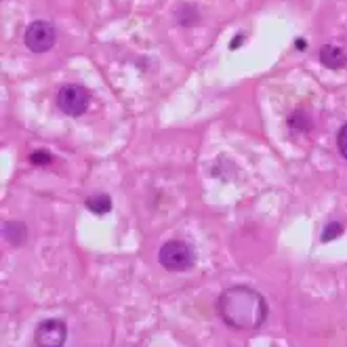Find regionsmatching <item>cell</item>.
<instances>
[{
  "label": "cell",
  "mask_w": 347,
  "mask_h": 347,
  "mask_svg": "<svg viewBox=\"0 0 347 347\" xmlns=\"http://www.w3.org/2000/svg\"><path fill=\"white\" fill-rule=\"evenodd\" d=\"M36 345L42 347H59L65 343V324L61 320H42L36 326V335H34Z\"/></svg>",
  "instance_id": "cell-5"
},
{
  "label": "cell",
  "mask_w": 347,
  "mask_h": 347,
  "mask_svg": "<svg viewBox=\"0 0 347 347\" xmlns=\"http://www.w3.org/2000/svg\"><path fill=\"white\" fill-rule=\"evenodd\" d=\"M297 48H305V40H297Z\"/></svg>",
  "instance_id": "cell-12"
},
{
  "label": "cell",
  "mask_w": 347,
  "mask_h": 347,
  "mask_svg": "<svg viewBox=\"0 0 347 347\" xmlns=\"http://www.w3.org/2000/svg\"><path fill=\"white\" fill-rule=\"evenodd\" d=\"M341 234H343V225H341V223H337V221H333V223H328L326 228H324V232H322V240H324V242H331V240L339 238Z\"/></svg>",
  "instance_id": "cell-9"
},
{
  "label": "cell",
  "mask_w": 347,
  "mask_h": 347,
  "mask_svg": "<svg viewBox=\"0 0 347 347\" xmlns=\"http://www.w3.org/2000/svg\"><path fill=\"white\" fill-rule=\"evenodd\" d=\"M26 44L34 53H44L55 44V28L48 21H34L26 30Z\"/></svg>",
  "instance_id": "cell-4"
},
{
  "label": "cell",
  "mask_w": 347,
  "mask_h": 347,
  "mask_svg": "<svg viewBox=\"0 0 347 347\" xmlns=\"http://www.w3.org/2000/svg\"><path fill=\"white\" fill-rule=\"evenodd\" d=\"M337 145H339V152H341V156L347 160V122L341 127V131H339V135H337Z\"/></svg>",
  "instance_id": "cell-10"
},
{
  "label": "cell",
  "mask_w": 347,
  "mask_h": 347,
  "mask_svg": "<svg viewBox=\"0 0 347 347\" xmlns=\"http://www.w3.org/2000/svg\"><path fill=\"white\" fill-rule=\"evenodd\" d=\"M219 316L234 331H257L267 318L263 294L251 286H230L219 297Z\"/></svg>",
  "instance_id": "cell-1"
},
{
  "label": "cell",
  "mask_w": 347,
  "mask_h": 347,
  "mask_svg": "<svg viewBox=\"0 0 347 347\" xmlns=\"http://www.w3.org/2000/svg\"><path fill=\"white\" fill-rule=\"evenodd\" d=\"M3 230H5V240L13 246H19L26 240V225L19 221H7L3 225Z\"/></svg>",
  "instance_id": "cell-7"
},
{
  "label": "cell",
  "mask_w": 347,
  "mask_h": 347,
  "mask_svg": "<svg viewBox=\"0 0 347 347\" xmlns=\"http://www.w3.org/2000/svg\"><path fill=\"white\" fill-rule=\"evenodd\" d=\"M57 106L67 116H80L89 108V91L80 84H63L57 91Z\"/></svg>",
  "instance_id": "cell-3"
},
{
  "label": "cell",
  "mask_w": 347,
  "mask_h": 347,
  "mask_svg": "<svg viewBox=\"0 0 347 347\" xmlns=\"http://www.w3.org/2000/svg\"><path fill=\"white\" fill-rule=\"evenodd\" d=\"M86 206H89L95 215H106L112 208V200L106 194H95V196H91L89 200H86Z\"/></svg>",
  "instance_id": "cell-8"
},
{
  "label": "cell",
  "mask_w": 347,
  "mask_h": 347,
  "mask_svg": "<svg viewBox=\"0 0 347 347\" xmlns=\"http://www.w3.org/2000/svg\"><path fill=\"white\" fill-rule=\"evenodd\" d=\"M30 160H32L34 164H48V162H51V156H48L46 152H36V154L30 156Z\"/></svg>",
  "instance_id": "cell-11"
},
{
  "label": "cell",
  "mask_w": 347,
  "mask_h": 347,
  "mask_svg": "<svg viewBox=\"0 0 347 347\" xmlns=\"http://www.w3.org/2000/svg\"><path fill=\"white\" fill-rule=\"evenodd\" d=\"M320 61L324 67H331V69H339L347 63V55L341 46L335 44H326L320 48Z\"/></svg>",
  "instance_id": "cell-6"
},
{
  "label": "cell",
  "mask_w": 347,
  "mask_h": 347,
  "mask_svg": "<svg viewBox=\"0 0 347 347\" xmlns=\"http://www.w3.org/2000/svg\"><path fill=\"white\" fill-rule=\"evenodd\" d=\"M158 261L168 271H185V269H189L194 265L196 257H194V251H192V246H189L187 242L170 240L160 249Z\"/></svg>",
  "instance_id": "cell-2"
}]
</instances>
